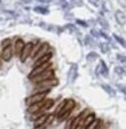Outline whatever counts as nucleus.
Segmentation results:
<instances>
[{
	"instance_id": "nucleus-30",
	"label": "nucleus",
	"mask_w": 126,
	"mask_h": 129,
	"mask_svg": "<svg viewBox=\"0 0 126 129\" xmlns=\"http://www.w3.org/2000/svg\"><path fill=\"white\" fill-rule=\"evenodd\" d=\"M117 58H118V60H120L121 62H124V63H126V56H123V55L118 54V55H117Z\"/></svg>"
},
{
	"instance_id": "nucleus-21",
	"label": "nucleus",
	"mask_w": 126,
	"mask_h": 129,
	"mask_svg": "<svg viewBox=\"0 0 126 129\" xmlns=\"http://www.w3.org/2000/svg\"><path fill=\"white\" fill-rule=\"evenodd\" d=\"M54 118H55V114L54 113H51V114H48V116H47V118H46V121H45V126H47V125H49V124H51L53 121H54Z\"/></svg>"
},
{
	"instance_id": "nucleus-33",
	"label": "nucleus",
	"mask_w": 126,
	"mask_h": 129,
	"mask_svg": "<svg viewBox=\"0 0 126 129\" xmlns=\"http://www.w3.org/2000/svg\"><path fill=\"white\" fill-rule=\"evenodd\" d=\"M77 23H79L80 25H82L83 27H87V24L86 23H84L83 21H81V20H77Z\"/></svg>"
},
{
	"instance_id": "nucleus-12",
	"label": "nucleus",
	"mask_w": 126,
	"mask_h": 129,
	"mask_svg": "<svg viewBox=\"0 0 126 129\" xmlns=\"http://www.w3.org/2000/svg\"><path fill=\"white\" fill-rule=\"evenodd\" d=\"M115 18H116V21L120 24V25H124L126 23V15L120 10L116 11L115 13Z\"/></svg>"
},
{
	"instance_id": "nucleus-7",
	"label": "nucleus",
	"mask_w": 126,
	"mask_h": 129,
	"mask_svg": "<svg viewBox=\"0 0 126 129\" xmlns=\"http://www.w3.org/2000/svg\"><path fill=\"white\" fill-rule=\"evenodd\" d=\"M33 43L32 42H28L25 44L22 52H21V55H20V60L21 62H25V60L30 56V53H31V50L33 48Z\"/></svg>"
},
{
	"instance_id": "nucleus-13",
	"label": "nucleus",
	"mask_w": 126,
	"mask_h": 129,
	"mask_svg": "<svg viewBox=\"0 0 126 129\" xmlns=\"http://www.w3.org/2000/svg\"><path fill=\"white\" fill-rule=\"evenodd\" d=\"M43 104H44V103H42V102L32 104V105H30V106L28 107V112H29L30 114H35V113H37L38 111H40V110H41V108H42Z\"/></svg>"
},
{
	"instance_id": "nucleus-18",
	"label": "nucleus",
	"mask_w": 126,
	"mask_h": 129,
	"mask_svg": "<svg viewBox=\"0 0 126 129\" xmlns=\"http://www.w3.org/2000/svg\"><path fill=\"white\" fill-rule=\"evenodd\" d=\"M99 67H100V72H101V74H103V75H107V74H108V69H107L106 64H105L104 61H100Z\"/></svg>"
},
{
	"instance_id": "nucleus-2",
	"label": "nucleus",
	"mask_w": 126,
	"mask_h": 129,
	"mask_svg": "<svg viewBox=\"0 0 126 129\" xmlns=\"http://www.w3.org/2000/svg\"><path fill=\"white\" fill-rule=\"evenodd\" d=\"M53 76H54V71H53L52 69H47V70H45L44 72H42V73L36 75L35 77L31 78L30 80H31L33 83H36V84H37V83H40V82L49 80V79H51Z\"/></svg>"
},
{
	"instance_id": "nucleus-14",
	"label": "nucleus",
	"mask_w": 126,
	"mask_h": 129,
	"mask_svg": "<svg viewBox=\"0 0 126 129\" xmlns=\"http://www.w3.org/2000/svg\"><path fill=\"white\" fill-rule=\"evenodd\" d=\"M48 114H41L38 116V118L34 121V126L35 127H38V126H43L45 124V121H46V118H47Z\"/></svg>"
},
{
	"instance_id": "nucleus-27",
	"label": "nucleus",
	"mask_w": 126,
	"mask_h": 129,
	"mask_svg": "<svg viewBox=\"0 0 126 129\" xmlns=\"http://www.w3.org/2000/svg\"><path fill=\"white\" fill-rule=\"evenodd\" d=\"M72 122H73V119H72V118L68 119V120H67V122H66V125H65V129L71 128V126H72Z\"/></svg>"
},
{
	"instance_id": "nucleus-34",
	"label": "nucleus",
	"mask_w": 126,
	"mask_h": 129,
	"mask_svg": "<svg viewBox=\"0 0 126 129\" xmlns=\"http://www.w3.org/2000/svg\"><path fill=\"white\" fill-rule=\"evenodd\" d=\"M99 34H100L101 36H103V37H104L105 39H109V37H108V36H107V35H106V34H105L104 32H102V31H101V32L99 33Z\"/></svg>"
},
{
	"instance_id": "nucleus-29",
	"label": "nucleus",
	"mask_w": 126,
	"mask_h": 129,
	"mask_svg": "<svg viewBox=\"0 0 126 129\" xmlns=\"http://www.w3.org/2000/svg\"><path fill=\"white\" fill-rule=\"evenodd\" d=\"M115 72L117 74H123L124 73V69L121 67H115Z\"/></svg>"
},
{
	"instance_id": "nucleus-17",
	"label": "nucleus",
	"mask_w": 126,
	"mask_h": 129,
	"mask_svg": "<svg viewBox=\"0 0 126 129\" xmlns=\"http://www.w3.org/2000/svg\"><path fill=\"white\" fill-rule=\"evenodd\" d=\"M99 125H100V120L99 119H94L85 129H98Z\"/></svg>"
},
{
	"instance_id": "nucleus-6",
	"label": "nucleus",
	"mask_w": 126,
	"mask_h": 129,
	"mask_svg": "<svg viewBox=\"0 0 126 129\" xmlns=\"http://www.w3.org/2000/svg\"><path fill=\"white\" fill-rule=\"evenodd\" d=\"M77 73H78V66L76 64H72L68 70L67 81L69 83H73L75 81V79L77 78Z\"/></svg>"
},
{
	"instance_id": "nucleus-32",
	"label": "nucleus",
	"mask_w": 126,
	"mask_h": 129,
	"mask_svg": "<svg viewBox=\"0 0 126 129\" xmlns=\"http://www.w3.org/2000/svg\"><path fill=\"white\" fill-rule=\"evenodd\" d=\"M118 88H119L123 93H125L126 94V86H123V85H118Z\"/></svg>"
},
{
	"instance_id": "nucleus-26",
	"label": "nucleus",
	"mask_w": 126,
	"mask_h": 129,
	"mask_svg": "<svg viewBox=\"0 0 126 129\" xmlns=\"http://www.w3.org/2000/svg\"><path fill=\"white\" fill-rule=\"evenodd\" d=\"M114 38L119 42V44H121L123 47H125L126 46V43H125V41H124V39H122L121 37H119V36H117V35H114Z\"/></svg>"
},
{
	"instance_id": "nucleus-25",
	"label": "nucleus",
	"mask_w": 126,
	"mask_h": 129,
	"mask_svg": "<svg viewBox=\"0 0 126 129\" xmlns=\"http://www.w3.org/2000/svg\"><path fill=\"white\" fill-rule=\"evenodd\" d=\"M34 10H35L36 12H39V13H42V14L48 13V10H47L46 8H43V7H35Z\"/></svg>"
},
{
	"instance_id": "nucleus-22",
	"label": "nucleus",
	"mask_w": 126,
	"mask_h": 129,
	"mask_svg": "<svg viewBox=\"0 0 126 129\" xmlns=\"http://www.w3.org/2000/svg\"><path fill=\"white\" fill-rule=\"evenodd\" d=\"M99 46H100V49H101L102 53H107V52L109 51V45H108L107 43L102 42V43H101Z\"/></svg>"
},
{
	"instance_id": "nucleus-8",
	"label": "nucleus",
	"mask_w": 126,
	"mask_h": 129,
	"mask_svg": "<svg viewBox=\"0 0 126 129\" xmlns=\"http://www.w3.org/2000/svg\"><path fill=\"white\" fill-rule=\"evenodd\" d=\"M48 49H49V44L46 43V42L42 43L41 46H40V48H39V50H38V52H37L36 55L34 56V59L37 60V59H39L40 57H42L43 55L47 54V53H48Z\"/></svg>"
},
{
	"instance_id": "nucleus-15",
	"label": "nucleus",
	"mask_w": 126,
	"mask_h": 129,
	"mask_svg": "<svg viewBox=\"0 0 126 129\" xmlns=\"http://www.w3.org/2000/svg\"><path fill=\"white\" fill-rule=\"evenodd\" d=\"M94 119H95L94 113H89V114H87V116L85 117V119H84V121H83V126H84V128H86Z\"/></svg>"
},
{
	"instance_id": "nucleus-35",
	"label": "nucleus",
	"mask_w": 126,
	"mask_h": 129,
	"mask_svg": "<svg viewBox=\"0 0 126 129\" xmlns=\"http://www.w3.org/2000/svg\"><path fill=\"white\" fill-rule=\"evenodd\" d=\"M91 34H92L93 36H95V37H98V36H99V35L97 34V31H96V30H91Z\"/></svg>"
},
{
	"instance_id": "nucleus-4",
	"label": "nucleus",
	"mask_w": 126,
	"mask_h": 129,
	"mask_svg": "<svg viewBox=\"0 0 126 129\" xmlns=\"http://www.w3.org/2000/svg\"><path fill=\"white\" fill-rule=\"evenodd\" d=\"M74 107H75V101H74L73 99H66V102H65L64 106L62 107V109L57 113L58 117L62 116V115L66 114V113H70L71 110H72Z\"/></svg>"
},
{
	"instance_id": "nucleus-9",
	"label": "nucleus",
	"mask_w": 126,
	"mask_h": 129,
	"mask_svg": "<svg viewBox=\"0 0 126 129\" xmlns=\"http://www.w3.org/2000/svg\"><path fill=\"white\" fill-rule=\"evenodd\" d=\"M24 46H25V43H24V41L22 39L19 38V39L16 40L15 45H14V50H15V55L16 56H20L21 55V52H22Z\"/></svg>"
},
{
	"instance_id": "nucleus-28",
	"label": "nucleus",
	"mask_w": 126,
	"mask_h": 129,
	"mask_svg": "<svg viewBox=\"0 0 126 129\" xmlns=\"http://www.w3.org/2000/svg\"><path fill=\"white\" fill-rule=\"evenodd\" d=\"M99 22H100V24H101L104 28H108V23H107V21H105L104 19H100Z\"/></svg>"
},
{
	"instance_id": "nucleus-3",
	"label": "nucleus",
	"mask_w": 126,
	"mask_h": 129,
	"mask_svg": "<svg viewBox=\"0 0 126 129\" xmlns=\"http://www.w3.org/2000/svg\"><path fill=\"white\" fill-rule=\"evenodd\" d=\"M46 94H47V92H42V93H35V94L31 95L30 97L26 98V100H25V103H26L28 106H30V105H32V104H35V103H39V102H42V101L44 100V98L46 97Z\"/></svg>"
},
{
	"instance_id": "nucleus-11",
	"label": "nucleus",
	"mask_w": 126,
	"mask_h": 129,
	"mask_svg": "<svg viewBox=\"0 0 126 129\" xmlns=\"http://www.w3.org/2000/svg\"><path fill=\"white\" fill-rule=\"evenodd\" d=\"M51 57H52V53H51V52H48L47 54L43 55V56L40 57L39 59L35 60L33 66L36 67V66H39V65H41V64H44V63H46V62H49V60L51 59Z\"/></svg>"
},
{
	"instance_id": "nucleus-1",
	"label": "nucleus",
	"mask_w": 126,
	"mask_h": 129,
	"mask_svg": "<svg viewBox=\"0 0 126 129\" xmlns=\"http://www.w3.org/2000/svg\"><path fill=\"white\" fill-rule=\"evenodd\" d=\"M58 84V80L57 79H49L40 83H37V86L35 88L36 93H42V92H48L50 90V88H52L53 86H56Z\"/></svg>"
},
{
	"instance_id": "nucleus-37",
	"label": "nucleus",
	"mask_w": 126,
	"mask_h": 129,
	"mask_svg": "<svg viewBox=\"0 0 126 129\" xmlns=\"http://www.w3.org/2000/svg\"><path fill=\"white\" fill-rule=\"evenodd\" d=\"M1 58H2V57L0 56V68H1V66H2V62H1Z\"/></svg>"
},
{
	"instance_id": "nucleus-23",
	"label": "nucleus",
	"mask_w": 126,
	"mask_h": 129,
	"mask_svg": "<svg viewBox=\"0 0 126 129\" xmlns=\"http://www.w3.org/2000/svg\"><path fill=\"white\" fill-rule=\"evenodd\" d=\"M42 44V43H41ZM41 44H36V45H33V48H32L31 50V53H30V56H35L36 55V53L38 52V50H39V48H40V46H41Z\"/></svg>"
},
{
	"instance_id": "nucleus-19",
	"label": "nucleus",
	"mask_w": 126,
	"mask_h": 129,
	"mask_svg": "<svg viewBox=\"0 0 126 129\" xmlns=\"http://www.w3.org/2000/svg\"><path fill=\"white\" fill-rule=\"evenodd\" d=\"M102 88H103V89H104L108 94H110L111 96H114V95H115V91H114V90L112 89V87H110L109 85L103 84V85H102Z\"/></svg>"
},
{
	"instance_id": "nucleus-5",
	"label": "nucleus",
	"mask_w": 126,
	"mask_h": 129,
	"mask_svg": "<svg viewBox=\"0 0 126 129\" xmlns=\"http://www.w3.org/2000/svg\"><path fill=\"white\" fill-rule=\"evenodd\" d=\"M50 66H51V63H50V62H46V63H44V64H41V65H39V66L34 67V69L30 72V74H29L28 78H29V79H31V78H33V77H35L36 75H38V74H40V73L44 72L45 70H47Z\"/></svg>"
},
{
	"instance_id": "nucleus-20",
	"label": "nucleus",
	"mask_w": 126,
	"mask_h": 129,
	"mask_svg": "<svg viewBox=\"0 0 126 129\" xmlns=\"http://www.w3.org/2000/svg\"><path fill=\"white\" fill-rule=\"evenodd\" d=\"M96 58H98V54L95 53V52H90L89 54L86 55V60L88 62H91V61H94Z\"/></svg>"
},
{
	"instance_id": "nucleus-31",
	"label": "nucleus",
	"mask_w": 126,
	"mask_h": 129,
	"mask_svg": "<svg viewBox=\"0 0 126 129\" xmlns=\"http://www.w3.org/2000/svg\"><path fill=\"white\" fill-rule=\"evenodd\" d=\"M91 4H93L94 6H99V2H100V0H88Z\"/></svg>"
},
{
	"instance_id": "nucleus-16",
	"label": "nucleus",
	"mask_w": 126,
	"mask_h": 129,
	"mask_svg": "<svg viewBox=\"0 0 126 129\" xmlns=\"http://www.w3.org/2000/svg\"><path fill=\"white\" fill-rule=\"evenodd\" d=\"M53 105H54V100H53V99H48V100H46V102L43 104L41 110H42V111H44V110H48V109H50Z\"/></svg>"
},
{
	"instance_id": "nucleus-36",
	"label": "nucleus",
	"mask_w": 126,
	"mask_h": 129,
	"mask_svg": "<svg viewBox=\"0 0 126 129\" xmlns=\"http://www.w3.org/2000/svg\"><path fill=\"white\" fill-rule=\"evenodd\" d=\"M34 129H44V125H43V126H38V127H34Z\"/></svg>"
},
{
	"instance_id": "nucleus-10",
	"label": "nucleus",
	"mask_w": 126,
	"mask_h": 129,
	"mask_svg": "<svg viewBox=\"0 0 126 129\" xmlns=\"http://www.w3.org/2000/svg\"><path fill=\"white\" fill-rule=\"evenodd\" d=\"M12 55H13V51H12L11 46H8V47L4 48L2 53H1V57L4 61H10L11 58H12Z\"/></svg>"
},
{
	"instance_id": "nucleus-24",
	"label": "nucleus",
	"mask_w": 126,
	"mask_h": 129,
	"mask_svg": "<svg viewBox=\"0 0 126 129\" xmlns=\"http://www.w3.org/2000/svg\"><path fill=\"white\" fill-rule=\"evenodd\" d=\"M11 45V40L10 39H5V40H3L2 41V43H1V47L4 49V48H6V47H8V46H10Z\"/></svg>"
}]
</instances>
